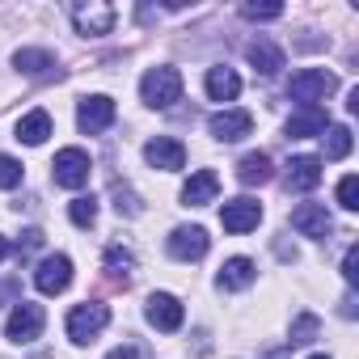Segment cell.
<instances>
[{
	"instance_id": "277c9868",
	"label": "cell",
	"mask_w": 359,
	"mask_h": 359,
	"mask_svg": "<svg viewBox=\"0 0 359 359\" xmlns=\"http://www.w3.org/2000/svg\"><path fill=\"white\" fill-rule=\"evenodd\" d=\"M72 13V26H76V34H110L114 30V9L106 5V0H76V5L68 9Z\"/></svg>"
},
{
	"instance_id": "52a82bcc",
	"label": "cell",
	"mask_w": 359,
	"mask_h": 359,
	"mask_svg": "<svg viewBox=\"0 0 359 359\" xmlns=\"http://www.w3.org/2000/svg\"><path fill=\"white\" fill-rule=\"evenodd\" d=\"M144 317H148V325H156L161 334L182 330V321H187V313H182V304H177V296H169V292H152L148 304H144Z\"/></svg>"
},
{
	"instance_id": "30bf717a",
	"label": "cell",
	"mask_w": 359,
	"mask_h": 359,
	"mask_svg": "<svg viewBox=\"0 0 359 359\" xmlns=\"http://www.w3.org/2000/svg\"><path fill=\"white\" fill-rule=\"evenodd\" d=\"M208 233L199 229V224H182V229H173L169 233V254L177 258V262H199L203 254H208Z\"/></svg>"
},
{
	"instance_id": "5bb4252c",
	"label": "cell",
	"mask_w": 359,
	"mask_h": 359,
	"mask_svg": "<svg viewBox=\"0 0 359 359\" xmlns=\"http://www.w3.org/2000/svg\"><path fill=\"white\" fill-rule=\"evenodd\" d=\"M292 229H296L300 237L325 241V237H330V229H334V220H330L325 203H300V208L292 212Z\"/></svg>"
},
{
	"instance_id": "ffe728a7",
	"label": "cell",
	"mask_w": 359,
	"mask_h": 359,
	"mask_svg": "<svg viewBox=\"0 0 359 359\" xmlns=\"http://www.w3.org/2000/svg\"><path fill=\"white\" fill-rule=\"evenodd\" d=\"M325 127H330V118H325V110H321V106H304V110H296V114L287 118V135H292V140L321 135Z\"/></svg>"
},
{
	"instance_id": "4fadbf2b",
	"label": "cell",
	"mask_w": 359,
	"mask_h": 359,
	"mask_svg": "<svg viewBox=\"0 0 359 359\" xmlns=\"http://www.w3.org/2000/svg\"><path fill=\"white\" fill-rule=\"evenodd\" d=\"M258 220H262V203H254V199H229L224 208H220V224H224V233H250V229H258Z\"/></svg>"
},
{
	"instance_id": "836d02e7",
	"label": "cell",
	"mask_w": 359,
	"mask_h": 359,
	"mask_svg": "<svg viewBox=\"0 0 359 359\" xmlns=\"http://www.w3.org/2000/svg\"><path fill=\"white\" fill-rule=\"evenodd\" d=\"M5 258H9V241H5V237H0V262H5Z\"/></svg>"
},
{
	"instance_id": "7402d4cb",
	"label": "cell",
	"mask_w": 359,
	"mask_h": 359,
	"mask_svg": "<svg viewBox=\"0 0 359 359\" xmlns=\"http://www.w3.org/2000/svg\"><path fill=\"white\" fill-rule=\"evenodd\" d=\"M13 68H18V72H26V76H43V72H51V68H55V55H51V51H43V47H22V51L13 55Z\"/></svg>"
},
{
	"instance_id": "4316f807",
	"label": "cell",
	"mask_w": 359,
	"mask_h": 359,
	"mask_svg": "<svg viewBox=\"0 0 359 359\" xmlns=\"http://www.w3.org/2000/svg\"><path fill=\"white\" fill-rule=\"evenodd\" d=\"M317 330H321V321H317L313 313H300V317L292 321V338H287V342H292V346H304V342L317 338Z\"/></svg>"
},
{
	"instance_id": "cb8c5ba5",
	"label": "cell",
	"mask_w": 359,
	"mask_h": 359,
	"mask_svg": "<svg viewBox=\"0 0 359 359\" xmlns=\"http://www.w3.org/2000/svg\"><path fill=\"white\" fill-rule=\"evenodd\" d=\"M106 271H110V279L114 283H131V275H135V254L131 250H123V245H110L106 250Z\"/></svg>"
},
{
	"instance_id": "f546056e",
	"label": "cell",
	"mask_w": 359,
	"mask_h": 359,
	"mask_svg": "<svg viewBox=\"0 0 359 359\" xmlns=\"http://www.w3.org/2000/svg\"><path fill=\"white\" fill-rule=\"evenodd\" d=\"M241 13L250 22H275V18H283V5H241Z\"/></svg>"
},
{
	"instance_id": "ac0fdd59",
	"label": "cell",
	"mask_w": 359,
	"mask_h": 359,
	"mask_svg": "<svg viewBox=\"0 0 359 359\" xmlns=\"http://www.w3.org/2000/svg\"><path fill=\"white\" fill-rule=\"evenodd\" d=\"M271 177H275V165H271L266 152H245L237 161V182L241 187H266Z\"/></svg>"
},
{
	"instance_id": "8992f818",
	"label": "cell",
	"mask_w": 359,
	"mask_h": 359,
	"mask_svg": "<svg viewBox=\"0 0 359 359\" xmlns=\"http://www.w3.org/2000/svg\"><path fill=\"white\" fill-rule=\"evenodd\" d=\"M43 325H47V313H43V304H30V300H22L13 313H9V321H5V334H9V342H34L39 334H43Z\"/></svg>"
},
{
	"instance_id": "83f0119b",
	"label": "cell",
	"mask_w": 359,
	"mask_h": 359,
	"mask_svg": "<svg viewBox=\"0 0 359 359\" xmlns=\"http://www.w3.org/2000/svg\"><path fill=\"white\" fill-rule=\"evenodd\" d=\"M13 187H22V161L0 152V191H13Z\"/></svg>"
},
{
	"instance_id": "8fae6325",
	"label": "cell",
	"mask_w": 359,
	"mask_h": 359,
	"mask_svg": "<svg viewBox=\"0 0 359 359\" xmlns=\"http://www.w3.org/2000/svg\"><path fill=\"white\" fill-rule=\"evenodd\" d=\"M144 161L165 169V173H177L187 165V148H182V140H173V135H156V140L144 144Z\"/></svg>"
},
{
	"instance_id": "2e32d148",
	"label": "cell",
	"mask_w": 359,
	"mask_h": 359,
	"mask_svg": "<svg viewBox=\"0 0 359 359\" xmlns=\"http://www.w3.org/2000/svg\"><path fill=\"white\" fill-rule=\"evenodd\" d=\"M216 195H220V177H216L212 169L191 173V182L182 187V203H187V208H208Z\"/></svg>"
},
{
	"instance_id": "484cf974",
	"label": "cell",
	"mask_w": 359,
	"mask_h": 359,
	"mask_svg": "<svg viewBox=\"0 0 359 359\" xmlns=\"http://www.w3.org/2000/svg\"><path fill=\"white\" fill-rule=\"evenodd\" d=\"M68 220H72L76 229H89V224L97 220V199H93V195L72 199V203H68Z\"/></svg>"
},
{
	"instance_id": "9a60e30c",
	"label": "cell",
	"mask_w": 359,
	"mask_h": 359,
	"mask_svg": "<svg viewBox=\"0 0 359 359\" xmlns=\"http://www.w3.org/2000/svg\"><path fill=\"white\" fill-rule=\"evenodd\" d=\"M283 182H287V191H300V195L317 191V182H321V156H292Z\"/></svg>"
},
{
	"instance_id": "3957f363",
	"label": "cell",
	"mask_w": 359,
	"mask_h": 359,
	"mask_svg": "<svg viewBox=\"0 0 359 359\" xmlns=\"http://www.w3.org/2000/svg\"><path fill=\"white\" fill-rule=\"evenodd\" d=\"M106 321H110V309L106 304H97V300H85V304H76L72 313H68V338L76 342V346H85V342H93L102 330H106Z\"/></svg>"
},
{
	"instance_id": "6da1fadb",
	"label": "cell",
	"mask_w": 359,
	"mask_h": 359,
	"mask_svg": "<svg viewBox=\"0 0 359 359\" xmlns=\"http://www.w3.org/2000/svg\"><path fill=\"white\" fill-rule=\"evenodd\" d=\"M140 97L152 110H169L177 97H182V72L177 68H148L140 81Z\"/></svg>"
},
{
	"instance_id": "5b68a950",
	"label": "cell",
	"mask_w": 359,
	"mask_h": 359,
	"mask_svg": "<svg viewBox=\"0 0 359 359\" xmlns=\"http://www.w3.org/2000/svg\"><path fill=\"white\" fill-rule=\"evenodd\" d=\"M55 182L60 187H68V191H81L85 182H89V173H93V161H89V152L85 148H64V152H55Z\"/></svg>"
},
{
	"instance_id": "4dcf8cb0",
	"label": "cell",
	"mask_w": 359,
	"mask_h": 359,
	"mask_svg": "<svg viewBox=\"0 0 359 359\" xmlns=\"http://www.w3.org/2000/svg\"><path fill=\"white\" fill-rule=\"evenodd\" d=\"M342 279H346V287L359 283V245L346 250V258H342Z\"/></svg>"
},
{
	"instance_id": "7a4b0ae2",
	"label": "cell",
	"mask_w": 359,
	"mask_h": 359,
	"mask_svg": "<svg viewBox=\"0 0 359 359\" xmlns=\"http://www.w3.org/2000/svg\"><path fill=\"white\" fill-rule=\"evenodd\" d=\"M334 89H338V76L325 72V68H304V72H296V76L287 81V97L300 102V106H317V102L330 97Z\"/></svg>"
},
{
	"instance_id": "f1b7e54d",
	"label": "cell",
	"mask_w": 359,
	"mask_h": 359,
	"mask_svg": "<svg viewBox=\"0 0 359 359\" xmlns=\"http://www.w3.org/2000/svg\"><path fill=\"white\" fill-rule=\"evenodd\" d=\"M338 208H346V212L359 208V177L355 173H346L342 182H338Z\"/></svg>"
},
{
	"instance_id": "d6a6232c",
	"label": "cell",
	"mask_w": 359,
	"mask_h": 359,
	"mask_svg": "<svg viewBox=\"0 0 359 359\" xmlns=\"http://www.w3.org/2000/svg\"><path fill=\"white\" fill-rule=\"evenodd\" d=\"M106 359H140V351H135V346H114Z\"/></svg>"
},
{
	"instance_id": "1f68e13d",
	"label": "cell",
	"mask_w": 359,
	"mask_h": 359,
	"mask_svg": "<svg viewBox=\"0 0 359 359\" xmlns=\"http://www.w3.org/2000/svg\"><path fill=\"white\" fill-rule=\"evenodd\" d=\"M114 208H118V216H140L135 195H131V191H123V187H114Z\"/></svg>"
},
{
	"instance_id": "ba28073f",
	"label": "cell",
	"mask_w": 359,
	"mask_h": 359,
	"mask_svg": "<svg viewBox=\"0 0 359 359\" xmlns=\"http://www.w3.org/2000/svg\"><path fill=\"white\" fill-rule=\"evenodd\" d=\"M34 283H39L43 296H60L72 283V258L68 254H47L39 262V271H34Z\"/></svg>"
},
{
	"instance_id": "d6986e66",
	"label": "cell",
	"mask_w": 359,
	"mask_h": 359,
	"mask_svg": "<svg viewBox=\"0 0 359 359\" xmlns=\"http://www.w3.org/2000/svg\"><path fill=\"white\" fill-rule=\"evenodd\" d=\"M245 60H250L262 76H279V68H283V51H279L271 39H254V43L245 47Z\"/></svg>"
},
{
	"instance_id": "9c48e42d",
	"label": "cell",
	"mask_w": 359,
	"mask_h": 359,
	"mask_svg": "<svg viewBox=\"0 0 359 359\" xmlns=\"http://www.w3.org/2000/svg\"><path fill=\"white\" fill-rule=\"evenodd\" d=\"M208 131H212L220 144H237V140H245V135L254 131V114H250V110H216V114L208 118Z\"/></svg>"
},
{
	"instance_id": "7c38bea8",
	"label": "cell",
	"mask_w": 359,
	"mask_h": 359,
	"mask_svg": "<svg viewBox=\"0 0 359 359\" xmlns=\"http://www.w3.org/2000/svg\"><path fill=\"white\" fill-rule=\"evenodd\" d=\"M110 123H114V102H110L106 93H93V97L81 102V110H76V127H81L85 135H97V131H106Z\"/></svg>"
},
{
	"instance_id": "e575fe53",
	"label": "cell",
	"mask_w": 359,
	"mask_h": 359,
	"mask_svg": "<svg viewBox=\"0 0 359 359\" xmlns=\"http://www.w3.org/2000/svg\"><path fill=\"white\" fill-rule=\"evenodd\" d=\"M309 359H325V355H309Z\"/></svg>"
},
{
	"instance_id": "d4e9b609",
	"label": "cell",
	"mask_w": 359,
	"mask_h": 359,
	"mask_svg": "<svg viewBox=\"0 0 359 359\" xmlns=\"http://www.w3.org/2000/svg\"><path fill=\"white\" fill-rule=\"evenodd\" d=\"M321 135H325V161H342L351 152V127L338 123V127H325Z\"/></svg>"
},
{
	"instance_id": "603a6c76",
	"label": "cell",
	"mask_w": 359,
	"mask_h": 359,
	"mask_svg": "<svg viewBox=\"0 0 359 359\" xmlns=\"http://www.w3.org/2000/svg\"><path fill=\"white\" fill-rule=\"evenodd\" d=\"M47 135H51V114L47 110H30V114L18 118V140L22 144H43Z\"/></svg>"
},
{
	"instance_id": "44dd1931",
	"label": "cell",
	"mask_w": 359,
	"mask_h": 359,
	"mask_svg": "<svg viewBox=\"0 0 359 359\" xmlns=\"http://www.w3.org/2000/svg\"><path fill=\"white\" fill-rule=\"evenodd\" d=\"M241 93V76L233 72V68H208V97L212 102H233Z\"/></svg>"
},
{
	"instance_id": "e0dca14e",
	"label": "cell",
	"mask_w": 359,
	"mask_h": 359,
	"mask_svg": "<svg viewBox=\"0 0 359 359\" xmlns=\"http://www.w3.org/2000/svg\"><path fill=\"white\" fill-rule=\"evenodd\" d=\"M254 279H258V266H254L250 258H229V262L220 266V275H216V287H220V292H245Z\"/></svg>"
}]
</instances>
